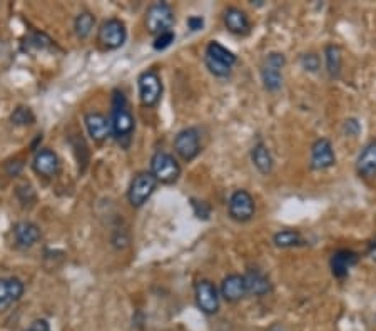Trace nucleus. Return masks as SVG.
Wrapping results in <instances>:
<instances>
[{
	"label": "nucleus",
	"mask_w": 376,
	"mask_h": 331,
	"mask_svg": "<svg viewBox=\"0 0 376 331\" xmlns=\"http://www.w3.org/2000/svg\"><path fill=\"white\" fill-rule=\"evenodd\" d=\"M109 122H111V134L114 136V139L122 147H129L136 129V121L122 91H114Z\"/></svg>",
	"instance_id": "f257e3e1"
},
{
	"label": "nucleus",
	"mask_w": 376,
	"mask_h": 331,
	"mask_svg": "<svg viewBox=\"0 0 376 331\" xmlns=\"http://www.w3.org/2000/svg\"><path fill=\"white\" fill-rule=\"evenodd\" d=\"M204 62L213 76L228 77L229 74H231L233 66L237 62V57L231 50L224 47V45L213 40V42H209L208 47H206Z\"/></svg>",
	"instance_id": "f03ea898"
},
{
	"label": "nucleus",
	"mask_w": 376,
	"mask_h": 331,
	"mask_svg": "<svg viewBox=\"0 0 376 331\" xmlns=\"http://www.w3.org/2000/svg\"><path fill=\"white\" fill-rule=\"evenodd\" d=\"M151 174L160 184H172L181 176V166L174 156L159 151L151 159Z\"/></svg>",
	"instance_id": "7ed1b4c3"
},
{
	"label": "nucleus",
	"mask_w": 376,
	"mask_h": 331,
	"mask_svg": "<svg viewBox=\"0 0 376 331\" xmlns=\"http://www.w3.org/2000/svg\"><path fill=\"white\" fill-rule=\"evenodd\" d=\"M137 87H139V99L144 108H154L158 105L163 95V81L158 71L149 69V71L142 72L137 79Z\"/></svg>",
	"instance_id": "20e7f679"
},
{
	"label": "nucleus",
	"mask_w": 376,
	"mask_h": 331,
	"mask_svg": "<svg viewBox=\"0 0 376 331\" xmlns=\"http://www.w3.org/2000/svg\"><path fill=\"white\" fill-rule=\"evenodd\" d=\"M174 25V12L169 4L158 2L151 6L146 12V27L155 37L171 30Z\"/></svg>",
	"instance_id": "39448f33"
},
{
	"label": "nucleus",
	"mask_w": 376,
	"mask_h": 331,
	"mask_svg": "<svg viewBox=\"0 0 376 331\" xmlns=\"http://www.w3.org/2000/svg\"><path fill=\"white\" fill-rule=\"evenodd\" d=\"M286 59L281 52H271L266 55L263 66H261V79L269 92H276L283 86V67Z\"/></svg>",
	"instance_id": "423d86ee"
},
{
	"label": "nucleus",
	"mask_w": 376,
	"mask_h": 331,
	"mask_svg": "<svg viewBox=\"0 0 376 331\" xmlns=\"http://www.w3.org/2000/svg\"><path fill=\"white\" fill-rule=\"evenodd\" d=\"M126 39H127V29L122 21H119V18H109V21L102 22L98 34V40L104 49L114 50L122 47Z\"/></svg>",
	"instance_id": "0eeeda50"
},
{
	"label": "nucleus",
	"mask_w": 376,
	"mask_h": 331,
	"mask_svg": "<svg viewBox=\"0 0 376 331\" xmlns=\"http://www.w3.org/2000/svg\"><path fill=\"white\" fill-rule=\"evenodd\" d=\"M158 187V181L151 173H139L132 179L129 191H127V199H129L131 206L134 208H141L146 201L153 196V192Z\"/></svg>",
	"instance_id": "6e6552de"
},
{
	"label": "nucleus",
	"mask_w": 376,
	"mask_h": 331,
	"mask_svg": "<svg viewBox=\"0 0 376 331\" xmlns=\"http://www.w3.org/2000/svg\"><path fill=\"white\" fill-rule=\"evenodd\" d=\"M228 211L229 216L237 223H246V221L253 219L256 213L254 197L245 190H237L229 197Z\"/></svg>",
	"instance_id": "1a4fd4ad"
},
{
	"label": "nucleus",
	"mask_w": 376,
	"mask_h": 331,
	"mask_svg": "<svg viewBox=\"0 0 376 331\" xmlns=\"http://www.w3.org/2000/svg\"><path fill=\"white\" fill-rule=\"evenodd\" d=\"M174 149L181 156L182 159L189 161L198 158L201 153V142H199V132L198 129L187 127L182 129L181 132H177L176 139H174Z\"/></svg>",
	"instance_id": "9d476101"
},
{
	"label": "nucleus",
	"mask_w": 376,
	"mask_h": 331,
	"mask_svg": "<svg viewBox=\"0 0 376 331\" xmlns=\"http://www.w3.org/2000/svg\"><path fill=\"white\" fill-rule=\"evenodd\" d=\"M196 305L206 315H216L219 311V293L214 283L209 279H201L194 286Z\"/></svg>",
	"instance_id": "9b49d317"
},
{
	"label": "nucleus",
	"mask_w": 376,
	"mask_h": 331,
	"mask_svg": "<svg viewBox=\"0 0 376 331\" xmlns=\"http://www.w3.org/2000/svg\"><path fill=\"white\" fill-rule=\"evenodd\" d=\"M311 168L316 171H323V169L331 168L336 163V156H334L333 146L327 137H321L311 146Z\"/></svg>",
	"instance_id": "f8f14e48"
},
{
	"label": "nucleus",
	"mask_w": 376,
	"mask_h": 331,
	"mask_svg": "<svg viewBox=\"0 0 376 331\" xmlns=\"http://www.w3.org/2000/svg\"><path fill=\"white\" fill-rule=\"evenodd\" d=\"M24 294V283L19 278H0V311L7 310Z\"/></svg>",
	"instance_id": "ddd939ff"
},
{
	"label": "nucleus",
	"mask_w": 376,
	"mask_h": 331,
	"mask_svg": "<svg viewBox=\"0 0 376 331\" xmlns=\"http://www.w3.org/2000/svg\"><path fill=\"white\" fill-rule=\"evenodd\" d=\"M87 134L95 142H102L107 139V136L111 134V122L109 119L100 112H87L84 117Z\"/></svg>",
	"instance_id": "4468645a"
},
{
	"label": "nucleus",
	"mask_w": 376,
	"mask_h": 331,
	"mask_svg": "<svg viewBox=\"0 0 376 331\" xmlns=\"http://www.w3.org/2000/svg\"><path fill=\"white\" fill-rule=\"evenodd\" d=\"M224 25L229 32L236 35H246L251 30V22L247 18L246 12L237 7H228L224 11Z\"/></svg>",
	"instance_id": "2eb2a0df"
},
{
	"label": "nucleus",
	"mask_w": 376,
	"mask_h": 331,
	"mask_svg": "<svg viewBox=\"0 0 376 331\" xmlns=\"http://www.w3.org/2000/svg\"><path fill=\"white\" fill-rule=\"evenodd\" d=\"M34 171L44 178H54L59 173V158L54 151L40 149L34 158Z\"/></svg>",
	"instance_id": "dca6fc26"
},
{
	"label": "nucleus",
	"mask_w": 376,
	"mask_h": 331,
	"mask_svg": "<svg viewBox=\"0 0 376 331\" xmlns=\"http://www.w3.org/2000/svg\"><path fill=\"white\" fill-rule=\"evenodd\" d=\"M245 278L241 274H229L221 283V296L228 303H236L246 296Z\"/></svg>",
	"instance_id": "f3484780"
},
{
	"label": "nucleus",
	"mask_w": 376,
	"mask_h": 331,
	"mask_svg": "<svg viewBox=\"0 0 376 331\" xmlns=\"http://www.w3.org/2000/svg\"><path fill=\"white\" fill-rule=\"evenodd\" d=\"M358 263V255L351 250H339L331 256V273L334 278H345L350 269Z\"/></svg>",
	"instance_id": "a211bd4d"
},
{
	"label": "nucleus",
	"mask_w": 376,
	"mask_h": 331,
	"mask_svg": "<svg viewBox=\"0 0 376 331\" xmlns=\"http://www.w3.org/2000/svg\"><path fill=\"white\" fill-rule=\"evenodd\" d=\"M13 238H16L17 246L30 248L40 239V229L37 224L30 223V221H19L13 226Z\"/></svg>",
	"instance_id": "6ab92c4d"
},
{
	"label": "nucleus",
	"mask_w": 376,
	"mask_h": 331,
	"mask_svg": "<svg viewBox=\"0 0 376 331\" xmlns=\"http://www.w3.org/2000/svg\"><path fill=\"white\" fill-rule=\"evenodd\" d=\"M356 171L361 178H375L376 176V142H370L363 147L356 159Z\"/></svg>",
	"instance_id": "aec40b11"
},
{
	"label": "nucleus",
	"mask_w": 376,
	"mask_h": 331,
	"mask_svg": "<svg viewBox=\"0 0 376 331\" xmlns=\"http://www.w3.org/2000/svg\"><path fill=\"white\" fill-rule=\"evenodd\" d=\"M246 284V293L254 294V296H264L271 291V283L266 276L258 269H249L242 276Z\"/></svg>",
	"instance_id": "412c9836"
},
{
	"label": "nucleus",
	"mask_w": 376,
	"mask_h": 331,
	"mask_svg": "<svg viewBox=\"0 0 376 331\" xmlns=\"http://www.w3.org/2000/svg\"><path fill=\"white\" fill-rule=\"evenodd\" d=\"M251 161L261 174H269L273 171V156L263 142L256 144L251 151Z\"/></svg>",
	"instance_id": "4be33fe9"
},
{
	"label": "nucleus",
	"mask_w": 376,
	"mask_h": 331,
	"mask_svg": "<svg viewBox=\"0 0 376 331\" xmlns=\"http://www.w3.org/2000/svg\"><path fill=\"white\" fill-rule=\"evenodd\" d=\"M324 59H327L328 74L333 77V79H338L339 74H341V62H343L341 49L333 44L328 45V47L324 49Z\"/></svg>",
	"instance_id": "5701e85b"
},
{
	"label": "nucleus",
	"mask_w": 376,
	"mask_h": 331,
	"mask_svg": "<svg viewBox=\"0 0 376 331\" xmlns=\"http://www.w3.org/2000/svg\"><path fill=\"white\" fill-rule=\"evenodd\" d=\"M273 243L274 246L278 248H295L306 245L305 238L301 236V233L295 231V229H284V231L276 233L273 238Z\"/></svg>",
	"instance_id": "b1692460"
},
{
	"label": "nucleus",
	"mask_w": 376,
	"mask_h": 331,
	"mask_svg": "<svg viewBox=\"0 0 376 331\" xmlns=\"http://www.w3.org/2000/svg\"><path fill=\"white\" fill-rule=\"evenodd\" d=\"M94 24H95V18L90 12H82L79 16L76 17V22H74V29H76V34L77 37H81V39H86L87 35L90 34L94 29Z\"/></svg>",
	"instance_id": "393cba45"
},
{
	"label": "nucleus",
	"mask_w": 376,
	"mask_h": 331,
	"mask_svg": "<svg viewBox=\"0 0 376 331\" xmlns=\"http://www.w3.org/2000/svg\"><path fill=\"white\" fill-rule=\"evenodd\" d=\"M11 119H12L13 124H17V126H27V124H32L35 121L32 110L29 108H22V105L13 110Z\"/></svg>",
	"instance_id": "a878e982"
},
{
	"label": "nucleus",
	"mask_w": 376,
	"mask_h": 331,
	"mask_svg": "<svg viewBox=\"0 0 376 331\" xmlns=\"http://www.w3.org/2000/svg\"><path fill=\"white\" fill-rule=\"evenodd\" d=\"M174 39H176V35H174V32L172 30H169V32H164V34H160L155 37V40H154V49L155 50H164V49H168L169 45H171L174 42Z\"/></svg>",
	"instance_id": "bb28decb"
},
{
	"label": "nucleus",
	"mask_w": 376,
	"mask_h": 331,
	"mask_svg": "<svg viewBox=\"0 0 376 331\" xmlns=\"http://www.w3.org/2000/svg\"><path fill=\"white\" fill-rule=\"evenodd\" d=\"M301 64L306 71L316 72L319 69V57L316 54H305L301 57Z\"/></svg>",
	"instance_id": "cd10ccee"
},
{
	"label": "nucleus",
	"mask_w": 376,
	"mask_h": 331,
	"mask_svg": "<svg viewBox=\"0 0 376 331\" xmlns=\"http://www.w3.org/2000/svg\"><path fill=\"white\" fill-rule=\"evenodd\" d=\"M192 208H194V213L198 218L201 219H209V214H211V208L208 206V202L204 201H196L192 199Z\"/></svg>",
	"instance_id": "c85d7f7f"
},
{
	"label": "nucleus",
	"mask_w": 376,
	"mask_h": 331,
	"mask_svg": "<svg viewBox=\"0 0 376 331\" xmlns=\"http://www.w3.org/2000/svg\"><path fill=\"white\" fill-rule=\"evenodd\" d=\"M187 27H189V29L192 32H198V30H203V27H204V18L203 17H199V16H192L187 18Z\"/></svg>",
	"instance_id": "c756f323"
},
{
	"label": "nucleus",
	"mask_w": 376,
	"mask_h": 331,
	"mask_svg": "<svg viewBox=\"0 0 376 331\" xmlns=\"http://www.w3.org/2000/svg\"><path fill=\"white\" fill-rule=\"evenodd\" d=\"M27 331H50V326L45 320H35Z\"/></svg>",
	"instance_id": "7c9ffc66"
},
{
	"label": "nucleus",
	"mask_w": 376,
	"mask_h": 331,
	"mask_svg": "<svg viewBox=\"0 0 376 331\" xmlns=\"http://www.w3.org/2000/svg\"><path fill=\"white\" fill-rule=\"evenodd\" d=\"M345 129L348 134H358V131H360V124H358V121H355V119H348V121L345 122Z\"/></svg>",
	"instance_id": "2f4dec72"
},
{
	"label": "nucleus",
	"mask_w": 376,
	"mask_h": 331,
	"mask_svg": "<svg viewBox=\"0 0 376 331\" xmlns=\"http://www.w3.org/2000/svg\"><path fill=\"white\" fill-rule=\"evenodd\" d=\"M368 255L373 261H376V238L373 239V241L370 243V248H368Z\"/></svg>",
	"instance_id": "473e14b6"
},
{
	"label": "nucleus",
	"mask_w": 376,
	"mask_h": 331,
	"mask_svg": "<svg viewBox=\"0 0 376 331\" xmlns=\"http://www.w3.org/2000/svg\"><path fill=\"white\" fill-rule=\"evenodd\" d=\"M25 331H27V330H25Z\"/></svg>",
	"instance_id": "72a5a7b5"
}]
</instances>
